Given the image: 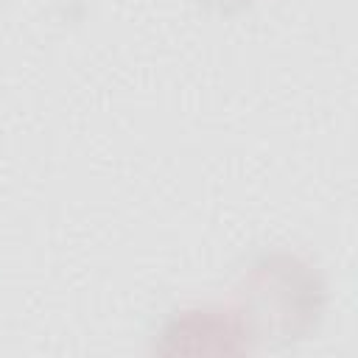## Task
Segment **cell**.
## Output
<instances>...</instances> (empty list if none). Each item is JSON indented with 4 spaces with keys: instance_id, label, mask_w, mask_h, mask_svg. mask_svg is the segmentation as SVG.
<instances>
[{
    "instance_id": "obj_1",
    "label": "cell",
    "mask_w": 358,
    "mask_h": 358,
    "mask_svg": "<svg viewBox=\"0 0 358 358\" xmlns=\"http://www.w3.org/2000/svg\"><path fill=\"white\" fill-rule=\"evenodd\" d=\"M327 299V280L316 263L291 249H266L241 268L229 302L257 350H285L322 327Z\"/></svg>"
},
{
    "instance_id": "obj_3",
    "label": "cell",
    "mask_w": 358,
    "mask_h": 358,
    "mask_svg": "<svg viewBox=\"0 0 358 358\" xmlns=\"http://www.w3.org/2000/svg\"><path fill=\"white\" fill-rule=\"evenodd\" d=\"M196 3H201L204 8L218 11V14H238V11L249 8V6H255L257 0H196Z\"/></svg>"
},
{
    "instance_id": "obj_2",
    "label": "cell",
    "mask_w": 358,
    "mask_h": 358,
    "mask_svg": "<svg viewBox=\"0 0 358 358\" xmlns=\"http://www.w3.org/2000/svg\"><path fill=\"white\" fill-rule=\"evenodd\" d=\"M151 350L159 355H246L257 347L232 302H204L171 310Z\"/></svg>"
}]
</instances>
